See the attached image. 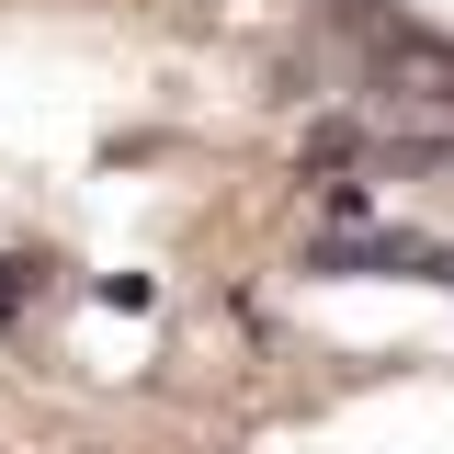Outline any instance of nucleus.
Here are the masks:
<instances>
[{
	"mask_svg": "<svg viewBox=\"0 0 454 454\" xmlns=\"http://www.w3.org/2000/svg\"><path fill=\"white\" fill-rule=\"evenodd\" d=\"M330 12V35L352 46L364 68V91L397 114H454V35H432L420 12H397V0H318Z\"/></svg>",
	"mask_w": 454,
	"mask_h": 454,
	"instance_id": "nucleus-1",
	"label": "nucleus"
},
{
	"mask_svg": "<svg viewBox=\"0 0 454 454\" xmlns=\"http://www.w3.org/2000/svg\"><path fill=\"white\" fill-rule=\"evenodd\" d=\"M307 273H330V284H352V273H375V284H454V250L443 239H420V227H330L318 250H307Z\"/></svg>",
	"mask_w": 454,
	"mask_h": 454,
	"instance_id": "nucleus-2",
	"label": "nucleus"
},
{
	"mask_svg": "<svg viewBox=\"0 0 454 454\" xmlns=\"http://www.w3.org/2000/svg\"><path fill=\"white\" fill-rule=\"evenodd\" d=\"M35 284H46L35 250H0V318H23V307H35Z\"/></svg>",
	"mask_w": 454,
	"mask_h": 454,
	"instance_id": "nucleus-3",
	"label": "nucleus"
},
{
	"mask_svg": "<svg viewBox=\"0 0 454 454\" xmlns=\"http://www.w3.org/2000/svg\"><path fill=\"white\" fill-rule=\"evenodd\" d=\"M318 193H330V227H364V216H375V193H364V182H318Z\"/></svg>",
	"mask_w": 454,
	"mask_h": 454,
	"instance_id": "nucleus-4",
	"label": "nucleus"
}]
</instances>
